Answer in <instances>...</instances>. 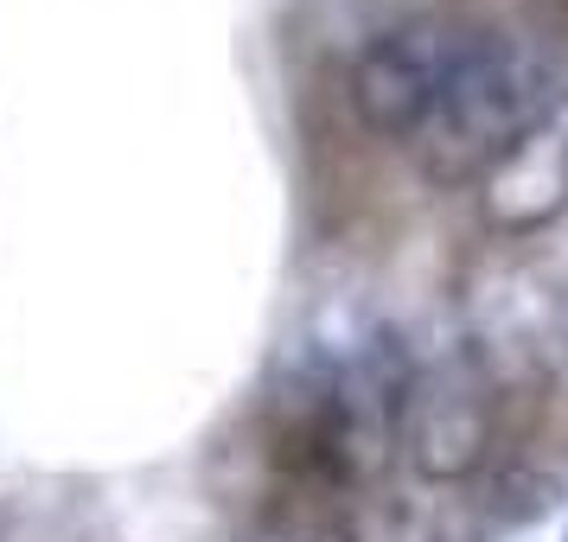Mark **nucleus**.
<instances>
[{
    "mask_svg": "<svg viewBox=\"0 0 568 542\" xmlns=\"http://www.w3.org/2000/svg\"><path fill=\"white\" fill-rule=\"evenodd\" d=\"M415 358L403 338L371 326L352 345H320L282 384L275 409V466L294 479V498L333 504L338 491L371 485L396 460V415Z\"/></svg>",
    "mask_w": 568,
    "mask_h": 542,
    "instance_id": "obj_1",
    "label": "nucleus"
},
{
    "mask_svg": "<svg viewBox=\"0 0 568 542\" xmlns=\"http://www.w3.org/2000/svg\"><path fill=\"white\" fill-rule=\"evenodd\" d=\"M556 90H562V71L542 45L511 39V32H486L447 78L428 122L415 129L422 180L440 192H473L491 173V160L556 103Z\"/></svg>",
    "mask_w": 568,
    "mask_h": 542,
    "instance_id": "obj_2",
    "label": "nucleus"
},
{
    "mask_svg": "<svg viewBox=\"0 0 568 542\" xmlns=\"http://www.w3.org/2000/svg\"><path fill=\"white\" fill-rule=\"evenodd\" d=\"M505 434V384L479 345H447L422 358L403 389L396 453L422 485H466L479 479Z\"/></svg>",
    "mask_w": 568,
    "mask_h": 542,
    "instance_id": "obj_3",
    "label": "nucleus"
},
{
    "mask_svg": "<svg viewBox=\"0 0 568 542\" xmlns=\"http://www.w3.org/2000/svg\"><path fill=\"white\" fill-rule=\"evenodd\" d=\"M486 32L491 27L466 20V13H447V7L384 27L358 58H352V78H345L352 115H358L371 134H384V141H415V129L428 122V109L440 103L447 78L460 71L466 52H473Z\"/></svg>",
    "mask_w": 568,
    "mask_h": 542,
    "instance_id": "obj_4",
    "label": "nucleus"
},
{
    "mask_svg": "<svg viewBox=\"0 0 568 542\" xmlns=\"http://www.w3.org/2000/svg\"><path fill=\"white\" fill-rule=\"evenodd\" d=\"M473 205H479V224L505 243H524V236L568 217V83L556 90V103L491 160V173L473 185Z\"/></svg>",
    "mask_w": 568,
    "mask_h": 542,
    "instance_id": "obj_5",
    "label": "nucleus"
},
{
    "mask_svg": "<svg viewBox=\"0 0 568 542\" xmlns=\"http://www.w3.org/2000/svg\"><path fill=\"white\" fill-rule=\"evenodd\" d=\"M243 542H358L352 523L333 504H313V498H282L275 511L256 517V530Z\"/></svg>",
    "mask_w": 568,
    "mask_h": 542,
    "instance_id": "obj_6",
    "label": "nucleus"
}]
</instances>
